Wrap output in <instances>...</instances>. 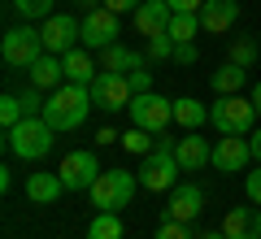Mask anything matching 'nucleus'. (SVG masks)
<instances>
[{"label":"nucleus","mask_w":261,"mask_h":239,"mask_svg":"<svg viewBox=\"0 0 261 239\" xmlns=\"http://www.w3.org/2000/svg\"><path fill=\"white\" fill-rule=\"evenodd\" d=\"M13 9L27 22H35V18H53V0H13Z\"/></svg>","instance_id":"nucleus-28"},{"label":"nucleus","mask_w":261,"mask_h":239,"mask_svg":"<svg viewBox=\"0 0 261 239\" xmlns=\"http://www.w3.org/2000/svg\"><path fill=\"white\" fill-rule=\"evenodd\" d=\"M53 135L57 130L48 126L44 113H39V118H22L13 130H5V148H9V156H18V161H39V156H48V148H53Z\"/></svg>","instance_id":"nucleus-2"},{"label":"nucleus","mask_w":261,"mask_h":239,"mask_svg":"<svg viewBox=\"0 0 261 239\" xmlns=\"http://www.w3.org/2000/svg\"><path fill=\"white\" fill-rule=\"evenodd\" d=\"M144 61H148V57L135 52V48H126V44H113V48H105V52H100V70H109V74L144 70Z\"/></svg>","instance_id":"nucleus-19"},{"label":"nucleus","mask_w":261,"mask_h":239,"mask_svg":"<svg viewBox=\"0 0 261 239\" xmlns=\"http://www.w3.org/2000/svg\"><path fill=\"white\" fill-rule=\"evenodd\" d=\"M100 5H105V9H113V13H135L144 0H100Z\"/></svg>","instance_id":"nucleus-35"},{"label":"nucleus","mask_w":261,"mask_h":239,"mask_svg":"<svg viewBox=\"0 0 261 239\" xmlns=\"http://www.w3.org/2000/svg\"><path fill=\"white\" fill-rule=\"evenodd\" d=\"M61 192H65L61 174H31L27 178V200H35V204H57Z\"/></svg>","instance_id":"nucleus-20"},{"label":"nucleus","mask_w":261,"mask_h":239,"mask_svg":"<svg viewBox=\"0 0 261 239\" xmlns=\"http://www.w3.org/2000/svg\"><path fill=\"white\" fill-rule=\"evenodd\" d=\"M248 161H252V144H248V135H222V139L214 144V166L222 170V174H240Z\"/></svg>","instance_id":"nucleus-12"},{"label":"nucleus","mask_w":261,"mask_h":239,"mask_svg":"<svg viewBox=\"0 0 261 239\" xmlns=\"http://www.w3.org/2000/svg\"><path fill=\"white\" fill-rule=\"evenodd\" d=\"M248 100H252V109H257V118H261V78L252 83V92H248Z\"/></svg>","instance_id":"nucleus-40"},{"label":"nucleus","mask_w":261,"mask_h":239,"mask_svg":"<svg viewBox=\"0 0 261 239\" xmlns=\"http://www.w3.org/2000/svg\"><path fill=\"white\" fill-rule=\"evenodd\" d=\"M174 61L178 65H196V44H174Z\"/></svg>","instance_id":"nucleus-37"},{"label":"nucleus","mask_w":261,"mask_h":239,"mask_svg":"<svg viewBox=\"0 0 261 239\" xmlns=\"http://www.w3.org/2000/svg\"><path fill=\"white\" fill-rule=\"evenodd\" d=\"M87 239H122V218L118 213H96L92 226H87Z\"/></svg>","instance_id":"nucleus-26"},{"label":"nucleus","mask_w":261,"mask_h":239,"mask_svg":"<svg viewBox=\"0 0 261 239\" xmlns=\"http://www.w3.org/2000/svg\"><path fill=\"white\" fill-rule=\"evenodd\" d=\"M231 61L248 70V65L257 61V44H252V39H235V44H231Z\"/></svg>","instance_id":"nucleus-30"},{"label":"nucleus","mask_w":261,"mask_h":239,"mask_svg":"<svg viewBox=\"0 0 261 239\" xmlns=\"http://www.w3.org/2000/svg\"><path fill=\"white\" fill-rule=\"evenodd\" d=\"M200 209H205V192H200V187H192V183H183V187H174V192H170L166 218H174V222H196V218H200Z\"/></svg>","instance_id":"nucleus-15"},{"label":"nucleus","mask_w":261,"mask_h":239,"mask_svg":"<svg viewBox=\"0 0 261 239\" xmlns=\"http://www.w3.org/2000/svg\"><path fill=\"white\" fill-rule=\"evenodd\" d=\"M174 122L187 126V130H200L209 122V109L200 100H192V96H183V100H174Z\"/></svg>","instance_id":"nucleus-23"},{"label":"nucleus","mask_w":261,"mask_h":239,"mask_svg":"<svg viewBox=\"0 0 261 239\" xmlns=\"http://www.w3.org/2000/svg\"><path fill=\"white\" fill-rule=\"evenodd\" d=\"M118 130H113V126H100V130H96V148H100V144H118Z\"/></svg>","instance_id":"nucleus-38"},{"label":"nucleus","mask_w":261,"mask_h":239,"mask_svg":"<svg viewBox=\"0 0 261 239\" xmlns=\"http://www.w3.org/2000/svg\"><path fill=\"white\" fill-rule=\"evenodd\" d=\"M27 83L39 87V92H57V87L65 83V65H61V57H57V52H44V57H39V61L27 70Z\"/></svg>","instance_id":"nucleus-17"},{"label":"nucleus","mask_w":261,"mask_h":239,"mask_svg":"<svg viewBox=\"0 0 261 239\" xmlns=\"http://www.w3.org/2000/svg\"><path fill=\"white\" fill-rule=\"evenodd\" d=\"M130 96H135V87H130L126 74H109V70H100V74L92 78V100L100 104V109H109V113L126 109Z\"/></svg>","instance_id":"nucleus-9"},{"label":"nucleus","mask_w":261,"mask_h":239,"mask_svg":"<svg viewBox=\"0 0 261 239\" xmlns=\"http://www.w3.org/2000/svg\"><path fill=\"white\" fill-rule=\"evenodd\" d=\"M244 192H248V204H257V209H261V166L244 178Z\"/></svg>","instance_id":"nucleus-33"},{"label":"nucleus","mask_w":261,"mask_h":239,"mask_svg":"<svg viewBox=\"0 0 261 239\" xmlns=\"http://www.w3.org/2000/svg\"><path fill=\"white\" fill-rule=\"evenodd\" d=\"M148 57L152 61H174V39L170 35H152L148 39Z\"/></svg>","instance_id":"nucleus-29"},{"label":"nucleus","mask_w":261,"mask_h":239,"mask_svg":"<svg viewBox=\"0 0 261 239\" xmlns=\"http://www.w3.org/2000/svg\"><path fill=\"white\" fill-rule=\"evenodd\" d=\"M118 144H122V148H126V152H130V156H148V152H152V148H157V139H152V130H144V126H130V130H126V135H122V139H118Z\"/></svg>","instance_id":"nucleus-25"},{"label":"nucleus","mask_w":261,"mask_h":239,"mask_svg":"<svg viewBox=\"0 0 261 239\" xmlns=\"http://www.w3.org/2000/svg\"><path fill=\"white\" fill-rule=\"evenodd\" d=\"M92 104H96L92 100V87H87V83H70V78H65V83L44 100V118H48V126H53V130H79L87 122V109H92Z\"/></svg>","instance_id":"nucleus-1"},{"label":"nucleus","mask_w":261,"mask_h":239,"mask_svg":"<svg viewBox=\"0 0 261 239\" xmlns=\"http://www.w3.org/2000/svg\"><path fill=\"white\" fill-rule=\"evenodd\" d=\"M44 100H48V96H39V87H27V92H22V104H27V118H39V113H44Z\"/></svg>","instance_id":"nucleus-32"},{"label":"nucleus","mask_w":261,"mask_h":239,"mask_svg":"<svg viewBox=\"0 0 261 239\" xmlns=\"http://www.w3.org/2000/svg\"><path fill=\"white\" fill-rule=\"evenodd\" d=\"M209 83H214L218 96H240L244 83H248V70H244V65H235V61H226L222 70H214V78H209Z\"/></svg>","instance_id":"nucleus-22"},{"label":"nucleus","mask_w":261,"mask_h":239,"mask_svg":"<svg viewBox=\"0 0 261 239\" xmlns=\"http://www.w3.org/2000/svg\"><path fill=\"white\" fill-rule=\"evenodd\" d=\"M200 239H226V235H222V230H205V235H200Z\"/></svg>","instance_id":"nucleus-41"},{"label":"nucleus","mask_w":261,"mask_h":239,"mask_svg":"<svg viewBox=\"0 0 261 239\" xmlns=\"http://www.w3.org/2000/svg\"><path fill=\"white\" fill-rule=\"evenodd\" d=\"M240 18V5L235 0H205V9H200V31L205 35H226Z\"/></svg>","instance_id":"nucleus-16"},{"label":"nucleus","mask_w":261,"mask_h":239,"mask_svg":"<svg viewBox=\"0 0 261 239\" xmlns=\"http://www.w3.org/2000/svg\"><path fill=\"white\" fill-rule=\"evenodd\" d=\"M166 35L174 39V44H192V39L200 35V13H174Z\"/></svg>","instance_id":"nucleus-24"},{"label":"nucleus","mask_w":261,"mask_h":239,"mask_svg":"<svg viewBox=\"0 0 261 239\" xmlns=\"http://www.w3.org/2000/svg\"><path fill=\"white\" fill-rule=\"evenodd\" d=\"M248 144H252V161H261V126L248 135Z\"/></svg>","instance_id":"nucleus-39"},{"label":"nucleus","mask_w":261,"mask_h":239,"mask_svg":"<svg viewBox=\"0 0 261 239\" xmlns=\"http://www.w3.org/2000/svg\"><path fill=\"white\" fill-rule=\"evenodd\" d=\"M79 5H87V9H100V5H96V0H79Z\"/></svg>","instance_id":"nucleus-42"},{"label":"nucleus","mask_w":261,"mask_h":239,"mask_svg":"<svg viewBox=\"0 0 261 239\" xmlns=\"http://www.w3.org/2000/svg\"><path fill=\"white\" fill-rule=\"evenodd\" d=\"M61 65H65V78H70V83H87V87H92V78H96L92 48H74V52H65Z\"/></svg>","instance_id":"nucleus-21"},{"label":"nucleus","mask_w":261,"mask_h":239,"mask_svg":"<svg viewBox=\"0 0 261 239\" xmlns=\"http://www.w3.org/2000/svg\"><path fill=\"white\" fill-rule=\"evenodd\" d=\"M174 156L183 166V174H200L205 166H214V148L200 139V130H187L183 139H174Z\"/></svg>","instance_id":"nucleus-13"},{"label":"nucleus","mask_w":261,"mask_h":239,"mask_svg":"<svg viewBox=\"0 0 261 239\" xmlns=\"http://www.w3.org/2000/svg\"><path fill=\"white\" fill-rule=\"evenodd\" d=\"M0 57H5L9 70H31V65L44 57V39H39V31H31V26H13V31H5Z\"/></svg>","instance_id":"nucleus-7"},{"label":"nucleus","mask_w":261,"mask_h":239,"mask_svg":"<svg viewBox=\"0 0 261 239\" xmlns=\"http://www.w3.org/2000/svg\"><path fill=\"white\" fill-rule=\"evenodd\" d=\"M209 122L218 126V135H252L257 109L248 96H218V104L209 109Z\"/></svg>","instance_id":"nucleus-5"},{"label":"nucleus","mask_w":261,"mask_h":239,"mask_svg":"<svg viewBox=\"0 0 261 239\" xmlns=\"http://www.w3.org/2000/svg\"><path fill=\"white\" fill-rule=\"evenodd\" d=\"M130 126H144L152 130V135H166V126L174 122V100H166V96L157 92H140V96H130Z\"/></svg>","instance_id":"nucleus-6"},{"label":"nucleus","mask_w":261,"mask_h":239,"mask_svg":"<svg viewBox=\"0 0 261 239\" xmlns=\"http://www.w3.org/2000/svg\"><path fill=\"white\" fill-rule=\"evenodd\" d=\"M130 87H135V96H140V92H152V74H148V70H130Z\"/></svg>","instance_id":"nucleus-34"},{"label":"nucleus","mask_w":261,"mask_h":239,"mask_svg":"<svg viewBox=\"0 0 261 239\" xmlns=\"http://www.w3.org/2000/svg\"><path fill=\"white\" fill-rule=\"evenodd\" d=\"M135 187H140V174H126V170H100V178L92 183V204L100 213H122V209H130Z\"/></svg>","instance_id":"nucleus-3"},{"label":"nucleus","mask_w":261,"mask_h":239,"mask_svg":"<svg viewBox=\"0 0 261 239\" xmlns=\"http://www.w3.org/2000/svg\"><path fill=\"white\" fill-rule=\"evenodd\" d=\"M157 239H196V235L187 230V222H174V218H166V222H161V230H157Z\"/></svg>","instance_id":"nucleus-31"},{"label":"nucleus","mask_w":261,"mask_h":239,"mask_svg":"<svg viewBox=\"0 0 261 239\" xmlns=\"http://www.w3.org/2000/svg\"><path fill=\"white\" fill-rule=\"evenodd\" d=\"M178 170L183 166H178V156H174V144L157 139V148L144 156V166H140V187H148V192H174Z\"/></svg>","instance_id":"nucleus-4"},{"label":"nucleus","mask_w":261,"mask_h":239,"mask_svg":"<svg viewBox=\"0 0 261 239\" xmlns=\"http://www.w3.org/2000/svg\"><path fill=\"white\" fill-rule=\"evenodd\" d=\"M118 44V13L113 9H87L83 18V48H92V52H105V48Z\"/></svg>","instance_id":"nucleus-10"},{"label":"nucleus","mask_w":261,"mask_h":239,"mask_svg":"<svg viewBox=\"0 0 261 239\" xmlns=\"http://www.w3.org/2000/svg\"><path fill=\"white\" fill-rule=\"evenodd\" d=\"M57 174H61L65 192H92V183L100 178V161H96V152H70Z\"/></svg>","instance_id":"nucleus-11"},{"label":"nucleus","mask_w":261,"mask_h":239,"mask_svg":"<svg viewBox=\"0 0 261 239\" xmlns=\"http://www.w3.org/2000/svg\"><path fill=\"white\" fill-rule=\"evenodd\" d=\"M22 118H27V104H22V96H5V100H0V126L13 130Z\"/></svg>","instance_id":"nucleus-27"},{"label":"nucleus","mask_w":261,"mask_h":239,"mask_svg":"<svg viewBox=\"0 0 261 239\" xmlns=\"http://www.w3.org/2000/svg\"><path fill=\"white\" fill-rule=\"evenodd\" d=\"M166 5L174 13H200V9H205V0H166Z\"/></svg>","instance_id":"nucleus-36"},{"label":"nucleus","mask_w":261,"mask_h":239,"mask_svg":"<svg viewBox=\"0 0 261 239\" xmlns=\"http://www.w3.org/2000/svg\"><path fill=\"white\" fill-rule=\"evenodd\" d=\"M39 39H44V52H74V44H83V22H74L70 13H53V18H44V31H39Z\"/></svg>","instance_id":"nucleus-8"},{"label":"nucleus","mask_w":261,"mask_h":239,"mask_svg":"<svg viewBox=\"0 0 261 239\" xmlns=\"http://www.w3.org/2000/svg\"><path fill=\"white\" fill-rule=\"evenodd\" d=\"M222 235L226 239H261V213H257V204H252V209H231L222 218Z\"/></svg>","instance_id":"nucleus-18"},{"label":"nucleus","mask_w":261,"mask_h":239,"mask_svg":"<svg viewBox=\"0 0 261 239\" xmlns=\"http://www.w3.org/2000/svg\"><path fill=\"white\" fill-rule=\"evenodd\" d=\"M130 18H135V31H140L144 39H152V35H166V31H170L174 9H170L166 0H144V5L130 13Z\"/></svg>","instance_id":"nucleus-14"}]
</instances>
